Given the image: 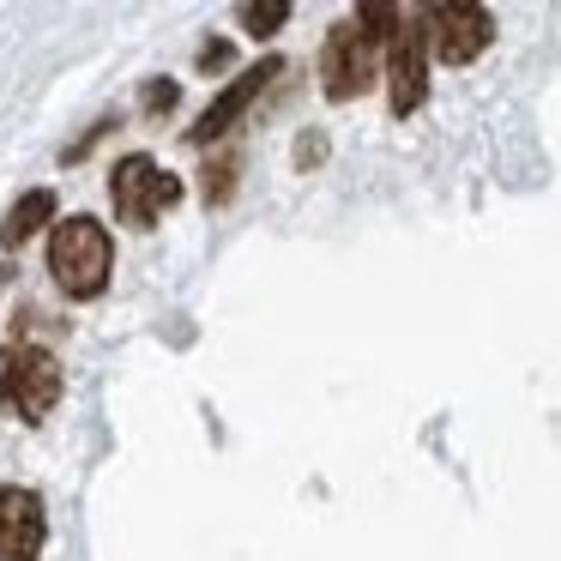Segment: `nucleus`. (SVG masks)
Returning a JSON list of instances; mask_svg holds the SVG:
<instances>
[{
  "label": "nucleus",
  "mask_w": 561,
  "mask_h": 561,
  "mask_svg": "<svg viewBox=\"0 0 561 561\" xmlns=\"http://www.w3.org/2000/svg\"><path fill=\"white\" fill-rule=\"evenodd\" d=\"M49 272L61 284V296L73 302H98L110 290V272H115V242L98 218H61L49 230Z\"/></svg>",
  "instance_id": "obj_1"
},
{
  "label": "nucleus",
  "mask_w": 561,
  "mask_h": 561,
  "mask_svg": "<svg viewBox=\"0 0 561 561\" xmlns=\"http://www.w3.org/2000/svg\"><path fill=\"white\" fill-rule=\"evenodd\" d=\"M61 387H67V375L55 363V351H43V344H13L0 356V404L19 423H43L61 404Z\"/></svg>",
  "instance_id": "obj_2"
},
{
  "label": "nucleus",
  "mask_w": 561,
  "mask_h": 561,
  "mask_svg": "<svg viewBox=\"0 0 561 561\" xmlns=\"http://www.w3.org/2000/svg\"><path fill=\"white\" fill-rule=\"evenodd\" d=\"M110 199H115V218H122L127 230H151V224L182 199V182H175L170 170H158V158L127 151L110 170Z\"/></svg>",
  "instance_id": "obj_3"
},
{
  "label": "nucleus",
  "mask_w": 561,
  "mask_h": 561,
  "mask_svg": "<svg viewBox=\"0 0 561 561\" xmlns=\"http://www.w3.org/2000/svg\"><path fill=\"white\" fill-rule=\"evenodd\" d=\"M423 25H428V49L447 67H471L477 55L495 43V19H489V7H477V0H440V7L423 13Z\"/></svg>",
  "instance_id": "obj_4"
},
{
  "label": "nucleus",
  "mask_w": 561,
  "mask_h": 561,
  "mask_svg": "<svg viewBox=\"0 0 561 561\" xmlns=\"http://www.w3.org/2000/svg\"><path fill=\"white\" fill-rule=\"evenodd\" d=\"M375 43L356 31V19H344V25H332L327 49H320V85H327L332 103H351L363 98V85L375 79Z\"/></svg>",
  "instance_id": "obj_5"
},
{
  "label": "nucleus",
  "mask_w": 561,
  "mask_h": 561,
  "mask_svg": "<svg viewBox=\"0 0 561 561\" xmlns=\"http://www.w3.org/2000/svg\"><path fill=\"white\" fill-rule=\"evenodd\" d=\"M423 98H428V25L416 13V19H404V31L387 49V103H392V115H416Z\"/></svg>",
  "instance_id": "obj_6"
},
{
  "label": "nucleus",
  "mask_w": 561,
  "mask_h": 561,
  "mask_svg": "<svg viewBox=\"0 0 561 561\" xmlns=\"http://www.w3.org/2000/svg\"><path fill=\"white\" fill-rule=\"evenodd\" d=\"M278 73H284V61H278V55H266V61H254L248 73H236L230 85H224L218 98L206 103V115H199V122L187 127V139H194V146H218V139L230 134V127L242 122L248 110H254V98H260V91H266Z\"/></svg>",
  "instance_id": "obj_7"
},
{
  "label": "nucleus",
  "mask_w": 561,
  "mask_h": 561,
  "mask_svg": "<svg viewBox=\"0 0 561 561\" xmlns=\"http://www.w3.org/2000/svg\"><path fill=\"white\" fill-rule=\"evenodd\" d=\"M49 543L43 495L25 483H0V561H37Z\"/></svg>",
  "instance_id": "obj_8"
},
{
  "label": "nucleus",
  "mask_w": 561,
  "mask_h": 561,
  "mask_svg": "<svg viewBox=\"0 0 561 561\" xmlns=\"http://www.w3.org/2000/svg\"><path fill=\"white\" fill-rule=\"evenodd\" d=\"M55 187H31V194H19L13 199V211H7V224H0V248L13 254V248H25L31 236H43V230H55Z\"/></svg>",
  "instance_id": "obj_9"
},
{
  "label": "nucleus",
  "mask_w": 561,
  "mask_h": 561,
  "mask_svg": "<svg viewBox=\"0 0 561 561\" xmlns=\"http://www.w3.org/2000/svg\"><path fill=\"white\" fill-rule=\"evenodd\" d=\"M356 31H363L375 49H392V37L404 31V13L392 0H368V7H356Z\"/></svg>",
  "instance_id": "obj_10"
},
{
  "label": "nucleus",
  "mask_w": 561,
  "mask_h": 561,
  "mask_svg": "<svg viewBox=\"0 0 561 561\" xmlns=\"http://www.w3.org/2000/svg\"><path fill=\"white\" fill-rule=\"evenodd\" d=\"M284 19H290V0H248L242 7L248 37H272V31H284Z\"/></svg>",
  "instance_id": "obj_11"
},
{
  "label": "nucleus",
  "mask_w": 561,
  "mask_h": 561,
  "mask_svg": "<svg viewBox=\"0 0 561 561\" xmlns=\"http://www.w3.org/2000/svg\"><path fill=\"white\" fill-rule=\"evenodd\" d=\"M199 175H206V206H224V199L236 194V175H242V163H236V158H211Z\"/></svg>",
  "instance_id": "obj_12"
},
{
  "label": "nucleus",
  "mask_w": 561,
  "mask_h": 561,
  "mask_svg": "<svg viewBox=\"0 0 561 561\" xmlns=\"http://www.w3.org/2000/svg\"><path fill=\"white\" fill-rule=\"evenodd\" d=\"M175 98H182V85H175V79H151V85L139 91V110H146V115H170Z\"/></svg>",
  "instance_id": "obj_13"
},
{
  "label": "nucleus",
  "mask_w": 561,
  "mask_h": 561,
  "mask_svg": "<svg viewBox=\"0 0 561 561\" xmlns=\"http://www.w3.org/2000/svg\"><path fill=\"white\" fill-rule=\"evenodd\" d=\"M320 158H327V139H320V134H302V146H296V163L308 170V163H320Z\"/></svg>",
  "instance_id": "obj_14"
},
{
  "label": "nucleus",
  "mask_w": 561,
  "mask_h": 561,
  "mask_svg": "<svg viewBox=\"0 0 561 561\" xmlns=\"http://www.w3.org/2000/svg\"><path fill=\"white\" fill-rule=\"evenodd\" d=\"M199 67H206V73H211V67H230V43H218V37H211L206 49H199Z\"/></svg>",
  "instance_id": "obj_15"
}]
</instances>
